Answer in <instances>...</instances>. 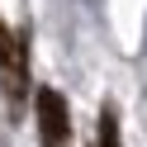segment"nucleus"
<instances>
[{
	"label": "nucleus",
	"mask_w": 147,
	"mask_h": 147,
	"mask_svg": "<svg viewBox=\"0 0 147 147\" xmlns=\"http://www.w3.org/2000/svg\"><path fill=\"white\" fill-rule=\"evenodd\" d=\"M100 147H123V138H119V114L114 105L100 109Z\"/></svg>",
	"instance_id": "nucleus-3"
},
{
	"label": "nucleus",
	"mask_w": 147,
	"mask_h": 147,
	"mask_svg": "<svg viewBox=\"0 0 147 147\" xmlns=\"http://www.w3.org/2000/svg\"><path fill=\"white\" fill-rule=\"evenodd\" d=\"M0 81H5V95L19 105L24 86H29V43L24 33L5 29V24H0Z\"/></svg>",
	"instance_id": "nucleus-1"
},
{
	"label": "nucleus",
	"mask_w": 147,
	"mask_h": 147,
	"mask_svg": "<svg viewBox=\"0 0 147 147\" xmlns=\"http://www.w3.org/2000/svg\"><path fill=\"white\" fill-rule=\"evenodd\" d=\"M33 109H38V138H43V147H62L71 138V114H67L62 90L43 86L38 95H33Z\"/></svg>",
	"instance_id": "nucleus-2"
}]
</instances>
